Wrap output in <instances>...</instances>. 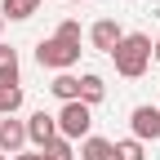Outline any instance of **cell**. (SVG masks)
<instances>
[{
    "label": "cell",
    "mask_w": 160,
    "mask_h": 160,
    "mask_svg": "<svg viewBox=\"0 0 160 160\" xmlns=\"http://www.w3.org/2000/svg\"><path fill=\"white\" fill-rule=\"evenodd\" d=\"M111 62H116V71L125 76V80H138V76L151 67V36H142V31H125V40H120L116 53H111Z\"/></svg>",
    "instance_id": "6da1fadb"
},
{
    "label": "cell",
    "mask_w": 160,
    "mask_h": 160,
    "mask_svg": "<svg viewBox=\"0 0 160 160\" xmlns=\"http://www.w3.org/2000/svg\"><path fill=\"white\" fill-rule=\"evenodd\" d=\"M36 62L49 67V71H71V67L80 62V45H67V40L49 36V40H40V45H36Z\"/></svg>",
    "instance_id": "7a4b0ae2"
},
{
    "label": "cell",
    "mask_w": 160,
    "mask_h": 160,
    "mask_svg": "<svg viewBox=\"0 0 160 160\" xmlns=\"http://www.w3.org/2000/svg\"><path fill=\"white\" fill-rule=\"evenodd\" d=\"M93 129V107L85 102H62V111H58V138H67V142H85Z\"/></svg>",
    "instance_id": "3957f363"
},
{
    "label": "cell",
    "mask_w": 160,
    "mask_h": 160,
    "mask_svg": "<svg viewBox=\"0 0 160 160\" xmlns=\"http://www.w3.org/2000/svg\"><path fill=\"white\" fill-rule=\"evenodd\" d=\"M53 138H58V116H49V111L27 116V142H31V151H45Z\"/></svg>",
    "instance_id": "277c9868"
},
{
    "label": "cell",
    "mask_w": 160,
    "mask_h": 160,
    "mask_svg": "<svg viewBox=\"0 0 160 160\" xmlns=\"http://www.w3.org/2000/svg\"><path fill=\"white\" fill-rule=\"evenodd\" d=\"M129 129H133L138 142H151V138H160V107H151V102L133 107V111H129Z\"/></svg>",
    "instance_id": "5b68a950"
},
{
    "label": "cell",
    "mask_w": 160,
    "mask_h": 160,
    "mask_svg": "<svg viewBox=\"0 0 160 160\" xmlns=\"http://www.w3.org/2000/svg\"><path fill=\"white\" fill-rule=\"evenodd\" d=\"M120 40H125V31H120V22H116V18H98V22L89 27V45L98 49V53H116V45H120Z\"/></svg>",
    "instance_id": "8992f818"
},
{
    "label": "cell",
    "mask_w": 160,
    "mask_h": 160,
    "mask_svg": "<svg viewBox=\"0 0 160 160\" xmlns=\"http://www.w3.org/2000/svg\"><path fill=\"white\" fill-rule=\"evenodd\" d=\"M0 151H5L9 160L18 151H27V120H18V116H5V120H0Z\"/></svg>",
    "instance_id": "52a82bcc"
},
{
    "label": "cell",
    "mask_w": 160,
    "mask_h": 160,
    "mask_svg": "<svg viewBox=\"0 0 160 160\" xmlns=\"http://www.w3.org/2000/svg\"><path fill=\"white\" fill-rule=\"evenodd\" d=\"M49 93L58 98V102H80V76H71V71H58V76L49 80Z\"/></svg>",
    "instance_id": "ba28073f"
},
{
    "label": "cell",
    "mask_w": 160,
    "mask_h": 160,
    "mask_svg": "<svg viewBox=\"0 0 160 160\" xmlns=\"http://www.w3.org/2000/svg\"><path fill=\"white\" fill-rule=\"evenodd\" d=\"M102 98H107V85H102V76L85 71V76H80V102H85V107H98Z\"/></svg>",
    "instance_id": "9c48e42d"
},
{
    "label": "cell",
    "mask_w": 160,
    "mask_h": 160,
    "mask_svg": "<svg viewBox=\"0 0 160 160\" xmlns=\"http://www.w3.org/2000/svg\"><path fill=\"white\" fill-rule=\"evenodd\" d=\"M80 160H116V142H107V138H85L80 142Z\"/></svg>",
    "instance_id": "30bf717a"
},
{
    "label": "cell",
    "mask_w": 160,
    "mask_h": 160,
    "mask_svg": "<svg viewBox=\"0 0 160 160\" xmlns=\"http://www.w3.org/2000/svg\"><path fill=\"white\" fill-rule=\"evenodd\" d=\"M40 9V0H5L0 13H5V22H27V18Z\"/></svg>",
    "instance_id": "8fae6325"
},
{
    "label": "cell",
    "mask_w": 160,
    "mask_h": 160,
    "mask_svg": "<svg viewBox=\"0 0 160 160\" xmlns=\"http://www.w3.org/2000/svg\"><path fill=\"white\" fill-rule=\"evenodd\" d=\"M0 85H18V49L0 45Z\"/></svg>",
    "instance_id": "7c38bea8"
},
{
    "label": "cell",
    "mask_w": 160,
    "mask_h": 160,
    "mask_svg": "<svg viewBox=\"0 0 160 160\" xmlns=\"http://www.w3.org/2000/svg\"><path fill=\"white\" fill-rule=\"evenodd\" d=\"M18 107H22V85H0V120L18 116Z\"/></svg>",
    "instance_id": "4fadbf2b"
},
{
    "label": "cell",
    "mask_w": 160,
    "mask_h": 160,
    "mask_svg": "<svg viewBox=\"0 0 160 160\" xmlns=\"http://www.w3.org/2000/svg\"><path fill=\"white\" fill-rule=\"evenodd\" d=\"M116 160H147V142H138V138H120V142H116Z\"/></svg>",
    "instance_id": "5bb4252c"
},
{
    "label": "cell",
    "mask_w": 160,
    "mask_h": 160,
    "mask_svg": "<svg viewBox=\"0 0 160 160\" xmlns=\"http://www.w3.org/2000/svg\"><path fill=\"white\" fill-rule=\"evenodd\" d=\"M40 156H45V160H76V147L67 142V138H53V142L40 151Z\"/></svg>",
    "instance_id": "9a60e30c"
},
{
    "label": "cell",
    "mask_w": 160,
    "mask_h": 160,
    "mask_svg": "<svg viewBox=\"0 0 160 160\" xmlns=\"http://www.w3.org/2000/svg\"><path fill=\"white\" fill-rule=\"evenodd\" d=\"M53 36H58V40H67V45H80V22H76V18H67V22H58Z\"/></svg>",
    "instance_id": "2e32d148"
},
{
    "label": "cell",
    "mask_w": 160,
    "mask_h": 160,
    "mask_svg": "<svg viewBox=\"0 0 160 160\" xmlns=\"http://www.w3.org/2000/svg\"><path fill=\"white\" fill-rule=\"evenodd\" d=\"M13 160H45V156H40V151H18Z\"/></svg>",
    "instance_id": "e0dca14e"
},
{
    "label": "cell",
    "mask_w": 160,
    "mask_h": 160,
    "mask_svg": "<svg viewBox=\"0 0 160 160\" xmlns=\"http://www.w3.org/2000/svg\"><path fill=\"white\" fill-rule=\"evenodd\" d=\"M151 58H156V62H160V40H156V45H151Z\"/></svg>",
    "instance_id": "ac0fdd59"
},
{
    "label": "cell",
    "mask_w": 160,
    "mask_h": 160,
    "mask_svg": "<svg viewBox=\"0 0 160 160\" xmlns=\"http://www.w3.org/2000/svg\"><path fill=\"white\" fill-rule=\"evenodd\" d=\"M0 31H5V13H0Z\"/></svg>",
    "instance_id": "d6986e66"
},
{
    "label": "cell",
    "mask_w": 160,
    "mask_h": 160,
    "mask_svg": "<svg viewBox=\"0 0 160 160\" xmlns=\"http://www.w3.org/2000/svg\"><path fill=\"white\" fill-rule=\"evenodd\" d=\"M0 160H9V156H5V151H0Z\"/></svg>",
    "instance_id": "ffe728a7"
},
{
    "label": "cell",
    "mask_w": 160,
    "mask_h": 160,
    "mask_svg": "<svg viewBox=\"0 0 160 160\" xmlns=\"http://www.w3.org/2000/svg\"><path fill=\"white\" fill-rule=\"evenodd\" d=\"M76 5H85V0H76Z\"/></svg>",
    "instance_id": "44dd1931"
},
{
    "label": "cell",
    "mask_w": 160,
    "mask_h": 160,
    "mask_svg": "<svg viewBox=\"0 0 160 160\" xmlns=\"http://www.w3.org/2000/svg\"><path fill=\"white\" fill-rule=\"evenodd\" d=\"M156 107H160V102H156Z\"/></svg>",
    "instance_id": "7402d4cb"
}]
</instances>
